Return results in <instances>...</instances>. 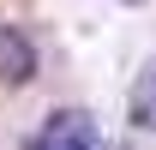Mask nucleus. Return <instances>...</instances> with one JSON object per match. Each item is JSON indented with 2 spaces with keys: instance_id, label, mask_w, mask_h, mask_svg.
I'll return each mask as SVG.
<instances>
[{
  "instance_id": "nucleus-2",
  "label": "nucleus",
  "mask_w": 156,
  "mask_h": 150,
  "mask_svg": "<svg viewBox=\"0 0 156 150\" xmlns=\"http://www.w3.org/2000/svg\"><path fill=\"white\" fill-rule=\"evenodd\" d=\"M36 78V48L24 42V30L0 24V84H30Z\"/></svg>"
},
{
  "instance_id": "nucleus-3",
  "label": "nucleus",
  "mask_w": 156,
  "mask_h": 150,
  "mask_svg": "<svg viewBox=\"0 0 156 150\" xmlns=\"http://www.w3.org/2000/svg\"><path fill=\"white\" fill-rule=\"evenodd\" d=\"M132 126L156 132V60L138 72V84H132Z\"/></svg>"
},
{
  "instance_id": "nucleus-1",
  "label": "nucleus",
  "mask_w": 156,
  "mask_h": 150,
  "mask_svg": "<svg viewBox=\"0 0 156 150\" xmlns=\"http://www.w3.org/2000/svg\"><path fill=\"white\" fill-rule=\"evenodd\" d=\"M30 150H102V138H96V120L84 108H60V114H48V126L30 138Z\"/></svg>"
}]
</instances>
